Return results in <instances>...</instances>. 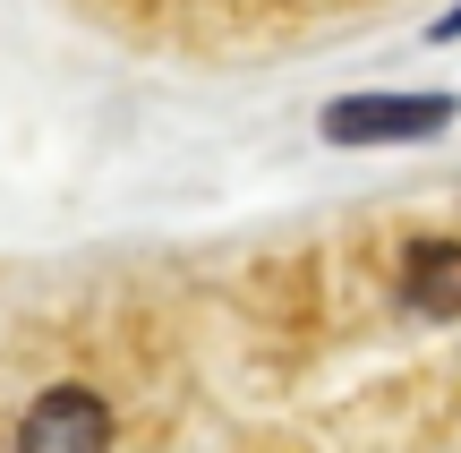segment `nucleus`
<instances>
[{"mask_svg": "<svg viewBox=\"0 0 461 453\" xmlns=\"http://www.w3.org/2000/svg\"><path fill=\"white\" fill-rule=\"evenodd\" d=\"M453 120L445 95H350L325 112V137L333 146H367V137H436Z\"/></svg>", "mask_w": 461, "mask_h": 453, "instance_id": "nucleus-1", "label": "nucleus"}]
</instances>
